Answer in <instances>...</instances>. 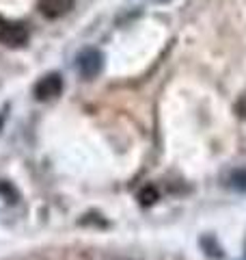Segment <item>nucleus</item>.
Wrapping results in <instances>:
<instances>
[{"label": "nucleus", "mask_w": 246, "mask_h": 260, "mask_svg": "<svg viewBox=\"0 0 246 260\" xmlns=\"http://www.w3.org/2000/svg\"><path fill=\"white\" fill-rule=\"evenodd\" d=\"M61 93H63V76L56 74V72L41 76L35 83V87H32V95H35V100H39V102H52Z\"/></svg>", "instance_id": "1"}, {"label": "nucleus", "mask_w": 246, "mask_h": 260, "mask_svg": "<svg viewBox=\"0 0 246 260\" xmlns=\"http://www.w3.org/2000/svg\"><path fill=\"white\" fill-rule=\"evenodd\" d=\"M76 65H78L80 76L91 80V78H95L97 74H100L102 68H104V54L97 50V48H85V50L78 54Z\"/></svg>", "instance_id": "2"}, {"label": "nucleus", "mask_w": 246, "mask_h": 260, "mask_svg": "<svg viewBox=\"0 0 246 260\" xmlns=\"http://www.w3.org/2000/svg\"><path fill=\"white\" fill-rule=\"evenodd\" d=\"M28 39V28L20 22H9V24H3L0 26V42L5 46H24Z\"/></svg>", "instance_id": "3"}, {"label": "nucleus", "mask_w": 246, "mask_h": 260, "mask_svg": "<svg viewBox=\"0 0 246 260\" xmlns=\"http://www.w3.org/2000/svg\"><path fill=\"white\" fill-rule=\"evenodd\" d=\"M39 9L48 20H56L67 15L73 9V0H41Z\"/></svg>", "instance_id": "4"}, {"label": "nucleus", "mask_w": 246, "mask_h": 260, "mask_svg": "<svg viewBox=\"0 0 246 260\" xmlns=\"http://www.w3.org/2000/svg\"><path fill=\"white\" fill-rule=\"evenodd\" d=\"M227 186L235 193H246V167H237L227 176Z\"/></svg>", "instance_id": "5"}, {"label": "nucleus", "mask_w": 246, "mask_h": 260, "mask_svg": "<svg viewBox=\"0 0 246 260\" xmlns=\"http://www.w3.org/2000/svg\"><path fill=\"white\" fill-rule=\"evenodd\" d=\"M199 243H201V247L205 249V254H208L212 260H223V258H225L223 247L218 245V241H216L214 237H203Z\"/></svg>", "instance_id": "6"}, {"label": "nucleus", "mask_w": 246, "mask_h": 260, "mask_svg": "<svg viewBox=\"0 0 246 260\" xmlns=\"http://www.w3.org/2000/svg\"><path fill=\"white\" fill-rule=\"evenodd\" d=\"M158 198H160V193H158V189H155L153 184H145L143 189L138 191V202H141L143 206L155 204V202H158Z\"/></svg>", "instance_id": "7"}, {"label": "nucleus", "mask_w": 246, "mask_h": 260, "mask_svg": "<svg viewBox=\"0 0 246 260\" xmlns=\"http://www.w3.org/2000/svg\"><path fill=\"white\" fill-rule=\"evenodd\" d=\"M0 193L7 195V202H11V204L18 202V193H15V189H13L9 182H0Z\"/></svg>", "instance_id": "8"}, {"label": "nucleus", "mask_w": 246, "mask_h": 260, "mask_svg": "<svg viewBox=\"0 0 246 260\" xmlns=\"http://www.w3.org/2000/svg\"><path fill=\"white\" fill-rule=\"evenodd\" d=\"M235 113H237V117L246 119V93H242L240 98H237V102H235Z\"/></svg>", "instance_id": "9"}, {"label": "nucleus", "mask_w": 246, "mask_h": 260, "mask_svg": "<svg viewBox=\"0 0 246 260\" xmlns=\"http://www.w3.org/2000/svg\"><path fill=\"white\" fill-rule=\"evenodd\" d=\"M244 260H246V241H244Z\"/></svg>", "instance_id": "10"}, {"label": "nucleus", "mask_w": 246, "mask_h": 260, "mask_svg": "<svg viewBox=\"0 0 246 260\" xmlns=\"http://www.w3.org/2000/svg\"><path fill=\"white\" fill-rule=\"evenodd\" d=\"M114 260H126V258H114Z\"/></svg>", "instance_id": "11"}]
</instances>
